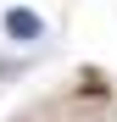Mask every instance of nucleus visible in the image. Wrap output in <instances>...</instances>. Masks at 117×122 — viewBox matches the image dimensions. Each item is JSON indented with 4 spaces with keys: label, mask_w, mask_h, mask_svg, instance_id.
<instances>
[{
    "label": "nucleus",
    "mask_w": 117,
    "mask_h": 122,
    "mask_svg": "<svg viewBox=\"0 0 117 122\" xmlns=\"http://www.w3.org/2000/svg\"><path fill=\"white\" fill-rule=\"evenodd\" d=\"M39 33H45L39 11H28V6H11V11H6V39H17V45H33Z\"/></svg>",
    "instance_id": "1"
}]
</instances>
